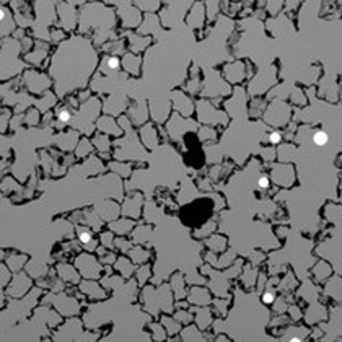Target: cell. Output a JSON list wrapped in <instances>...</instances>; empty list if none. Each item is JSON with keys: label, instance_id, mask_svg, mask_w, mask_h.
<instances>
[{"label": "cell", "instance_id": "e0dca14e", "mask_svg": "<svg viewBox=\"0 0 342 342\" xmlns=\"http://www.w3.org/2000/svg\"><path fill=\"white\" fill-rule=\"evenodd\" d=\"M101 261H103V262H106V261H108V262H112V261H114V254H108V256H104V258H103Z\"/></svg>", "mask_w": 342, "mask_h": 342}, {"label": "cell", "instance_id": "2e32d148", "mask_svg": "<svg viewBox=\"0 0 342 342\" xmlns=\"http://www.w3.org/2000/svg\"><path fill=\"white\" fill-rule=\"evenodd\" d=\"M262 302H264V303H272L274 302V295L272 293H266L264 297H262Z\"/></svg>", "mask_w": 342, "mask_h": 342}, {"label": "cell", "instance_id": "277c9868", "mask_svg": "<svg viewBox=\"0 0 342 342\" xmlns=\"http://www.w3.org/2000/svg\"><path fill=\"white\" fill-rule=\"evenodd\" d=\"M78 238L82 243H88V241H91V233L87 230H78Z\"/></svg>", "mask_w": 342, "mask_h": 342}, {"label": "cell", "instance_id": "7a4b0ae2", "mask_svg": "<svg viewBox=\"0 0 342 342\" xmlns=\"http://www.w3.org/2000/svg\"><path fill=\"white\" fill-rule=\"evenodd\" d=\"M116 267L117 269H121L122 270V274H124V277H129V274H131V270H132V267H131V264L127 262L126 259H117L116 261Z\"/></svg>", "mask_w": 342, "mask_h": 342}, {"label": "cell", "instance_id": "52a82bcc", "mask_svg": "<svg viewBox=\"0 0 342 342\" xmlns=\"http://www.w3.org/2000/svg\"><path fill=\"white\" fill-rule=\"evenodd\" d=\"M148 267H142L140 270H139V280H140V283H145V279L148 277Z\"/></svg>", "mask_w": 342, "mask_h": 342}, {"label": "cell", "instance_id": "7c38bea8", "mask_svg": "<svg viewBox=\"0 0 342 342\" xmlns=\"http://www.w3.org/2000/svg\"><path fill=\"white\" fill-rule=\"evenodd\" d=\"M270 142H272V144H279V142H280V134L279 132H272V134H270Z\"/></svg>", "mask_w": 342, "mask_h": 342}, {"label": "cell", "instance_id": "6da1fadb", "mask_svg": "<svg viewBox=\"0 0 342 342\" xmlns=\"http://www.w3.org/2000/svg\"><path fill=\"white\" fill-rule=\"evenodd\" d=\"M2 20H3V30H2V34H8L12 30H13V21L10 20V13L7 8H2Z\"/></svg>", "mask_w": 342, "mask_h": 342}, {"label": "cell", "instance_id": "4fadbf2b", "mask_svg": "<svg viewBox=\"0 0 342 342\" xmlns=\"http://www.w3.org/2000/svg\"><path fill=\"white\" fill-rule=\"evenodd\" d=\"M96 245H98L96 241L91 240V241H88V243H85V249H88V251H93V249H96Z\"/></svg>", "mask_w": 342, "mask_h": 342}, {"label": "cell", "instance_id": "9c48e42d", "mask_svg": "<svg viewBox=\"0 0 342 342\" xmlns=\"http://www.w3.org/2000/svg\"><path fill=\"white\" fill-rule=\"evenodd\" d=\"M176 318H178V319H184V321H186V323H189L191 319H192V316L189 315V313H186V311H178Z\"/></svg>", "mask_w": 342, "mask_h": 342}, {"label": "cell", "instance_id": "30bf717a", "mask_svg": "<svg viewBox=\"0 0 342 342\" xmlns=\"http://www.w3.org/2000/svg\"><path fill=\"white\" fill-rule=\"evenodd\" d=\"M8 279H10V275H8V270H7V267L3 266V267H2V287H3V285H7V282H8Z\"/></svg>", "mask_w": 342, "mask_h": 342}, {"label": "cell", "instance_id": "8fae6325", "mask_svg": "<svg viewBox=\"0 0 342 342\" xmlns=\"http://www.w3.org/2000/svg\"><path fill=\"white\" fill-rule=\"evenodd\" d=\"M59 119L62 121V122H67V121L70 119V112H67V111H60V112H59Z\"/></svg>", "mask_w": 342, "mask_h": 342}, {"label": "cell", "instance_id": "3957f363", "mask_svg": "<svg viewBox=\"0 0 342 342\" xmlns=\"http://www.w3.org/2000/svg\"><path fill=\"white\" fill-rule=\"evenodd\" d=\"M163 323L168 326V332L169 334H176L178 331H179V324L174 323V321H169L168 318H163Z\"/></svg>", "mask_w": 342, "mask_h": 342}, {"label": "cell", "instance_id": "ba28073f", "mask_svg": "<svg viewBox=\"0 0 342 342\" xmlns=\"http://www.w3.org/2000/svg\"><path fill=\"white\" fill-rule=\"evenodd\" d=\"M132 256L135 258V261L139 262V261H142V259H147V258H148V253H147V251H140V253H139L137 249H135V251L132 253Z\"/></svg>", "mask_w": 342, "mask_h": 342}, {"label": "cell", "instance_id": "5b68a950", "mask_svg": "<svg viewBox=\"0 0 342 342\" xmlns=\"http://www.w3.org/2000/svg\"><path fill=\"white\" fill-rule=\"evenodd\" d=\"M313 140H315V144H318V145H323L324 142L327 140V135L324 134V132H318V134H315V137H313Z\"/></svg>", "mask_w": 342, "mask_h": 342}, {"label": "cell", "instance_id": "5bb4252c", "mask_svg": "<svg viewBox=\"0 0 342 342\" xmlns=\"http://www.w3.org/2000/svg\"><path fill=\"white\" fill-rule=\"evenodd\" d=\"M258 184H259V188H269V179L267 178H259V181H258Z\"/></svg>", "mask_w": 342, "mask_h": 342}, {"label": "cell", "instance_id": "9a60e30c", "mask_svg": "<svg viewBox=\"0 0 342 342\" xmlns=\"http://www.w3.org/2000/svg\"><path fill=\"white\" fill-rule=\"evenodd\" d=\"M101 240H103V243H104V245L108 243L109 248H111V233H104L103 236H101Z\"/></svg>", "mask_w": 342, "mask_h": 342}, {"label": "cell", "instance_id": "8992f818", "mask_svg": "<svg viewBox=\"0 0 342 342\" xmlns=\"http://www.w3.org/2000/svg\"><path fill=\"white\" fill-rule=\"evenodd\" d=\"M152 329L155 331V337H156V339H160V340L165 339V332L160 329V326H158V324H152Z\"/></svg>", "mask_w": 342, "mask_h": 342}]
</instances>
